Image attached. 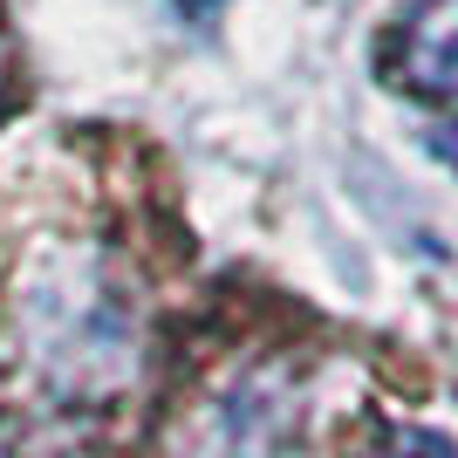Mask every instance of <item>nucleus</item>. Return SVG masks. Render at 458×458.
<instances>
[{
    "mask_svg": "<svg viewBox=\"0 0 458 458\" xmlns=\"http://www.w3.org/2000/svg\"><path fill=\"white\" fill-rule=\"evenodd\" d=\"M431 151H438V157H452V165H458V123H445V131L431 137Z\"/></svg>",
    "mask_w": 458,
    "mask_h": 458,
    "instance_id": "nucleus-4",
    "label": "nucleus"
},
{
    "mask_svg": "<svg viewBox=\"0 0 458 458\" xmlns=\"http://www.w3.org/2000/svg\"><path fill=\"white\" fill-rule=\"evenodd\" d=\"M21 343L62 397H110L137 369L144 315L103 253H48L21 294Z\"/></svg>",
    "mask_w": 458,
    "mask_h": 458,
    "instance_id": "nucleus-1",
    "label": "nucleus"
},
{
    "mask_svg": "<svg viewBox=\"0 0 458 458\" xmlns=\"http://www.w3.org/2000/svg\"><path fill=\"white\" fill-rule=\"evenodd\" d=\"M165 458H301V403L281 377H240L178 424Z\"/></svg>",
    "mask_w": 458,
    "mask_h": 458,
    "instance_id": "nucleus-2",
    "label": "nucleus"
},
{
    "mask_svg": "<svg viewBox=\"0 0 458 458\" xmlns=\"http://www.w3.org/2000/svg\"><path fill=\"white\" fill-rule=\"evenodd\" d=\"M390 69L418 96H458V0H411L403 7Z\"/></svg>",
    "mask_w": 458,
    "mask_h": 458,
    "instance_id": "nucleus-3",
    "label": "nucleus"
}]
</instances>
